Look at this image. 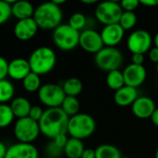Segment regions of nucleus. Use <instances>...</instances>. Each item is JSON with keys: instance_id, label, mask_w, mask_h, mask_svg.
Returning <instances> with one entry per match:
<instances>
[{"instance_id": "nucleus-1", "label": "nucleus", "mask_w": 158, "mask_h": 158, "mask_svg": "<svg viewBox=\"0 0 158 158\" xmlns=\"http://www.w3.org/2000/svg\"><path fill=\"white\" fill-rule=\"evenodd\" d=\"M69 118L60 107L47 108L40 119V131L49 139H55L57 135L68 133Z\"/></svg>"}, {"instance_id": "nucleus-2", "label": "nucleus", "mask_w": 158, "mask_h": 158, "mask_svg": "<svg viewBox=\"0 0 158 158\" xmlns=\"http://www.w3.org/2000/svg\"><path fill=\"white\" fill-rule=\"evenodd\" d=\"M32 18L39 28L54 31L62 24L63 12L59 6L50 1L39 5L35 8Z\"/></svg>"}, {"instance_id": "nucleus-3", "label": "nucleus", "mask_w": 158, "mask_h": 158, "mask_svg": "<svg viewBox=\"0 0 158 158\" xmlns=\"http://www.w3.org/2000/svg\"><path fill=\"white\" fill-rule=\"evenodd\" d=\"M31 72L41 76L53 70L56 63V56L48 46H41L32 51L29 57Z\"/></svg>"}, {"instance_id": "nucleus-4", "label": "nucleus", "mask_w": 158, "mask_h": 158, "mask_svg": "<svg viewBox=\"0 0 158 158\" xmlns=\"http://www.w3.org/2000/svg\"><path fill=\"white\" fill-rule=\"evenodd\" d=\"M96 129L94 118L84 113H79L69 118L68 124V133L71 138L83 140L94 134Z\"/></svg>"}, {"instance_id": "nucleus-5", "label": "nucleus", "mask_w": 158, "mask_h": 158, "mask_svg": "<svg viewBox=\"0 0 158 158\" xmlns=\"http://www.w3.org/2000/svg\"><path fill=\"white\" fill-rule=\"evenodd\" d=\"M96 67L104 71H113L119 69L123 64V55L117 47L105 46L94 56Z\"/></svg>"}, {"instance_id": "nucleus-6", "label": "nucleus", "mask_w": 158, "mask_h": 158, "mask_svg": "<svg viewBox=\"0 0 158 158\" xmlns=\"http://www.w3.org/2000/svg\"><path fill=\"white\" fill-rule=\"evenodd\" d=\"M80 33L69 24H60L53 31V42L60 50L70 51L79 45Z\"/></svg>"}, {"instance_id": "nucleus-7", "label": "nucleus", "mask_w": 158, "mask_h": 158, "mask_svg": "<svg viewBox=\"0 0 158 158\" xmlns=\"http://www.w3.org/2000/svg\"><path fill=\"white\" fill-rule=\"evenodd\" d=\"M94 13L96 19L106 26L118 23L123 9L120 3L117 1H104L97 5Z\"/></svg>"}, {"instance_id": "nucleus-8", "label": "nucleus", "mask_w": 158, "mask_h": 158, "mask_svg": "<svg viewBox=\"0 0 158 158\" xmlns=\"http://www.w3.org/2000/svg\"><path fill=\"white\" fill-rule=\"evenodd\" d=\"M40 133L39 123L32 120L29 117L19 118L15 122L14 135L19 143H31L37 139Z\"/></svg>"}, {"instance_id": "nucleus-9", "label": "nucleus", "mask_w": 158, "mask_h": 158, "mask_svg": "<svg viewBox=\"0 0 158 158\" xmlns=\"http://www.w3.org/2000/svg\"><path fill=\"white\" fill-rule=\"evenodd\" d=\"M38 97L48 108H56L61 106L66 94L61 85L46 83L41 86L38 91Z\"/></svg>"}, {"instance_id": "nucleus-10", "label": "nucleus", "mask_w": 158, "mask_h": 158, "mask_svg": "<svg viewBox=\"0 0 158 158\" xmlns=\"http://www.w3.org/2000/svg\"><path fill=\"white\" fill-rule=\"evenodd\" d=\"M153 37L146 30H136L128 37L127 46L132 54H145L153 44Z\"/></svg>"}, {"instance_id": "nucleus-11", "label": "nucleus", "mask_w": 158, "mask_h": 158, "mask_svg": "<svg viewBox=\"0 0 158 158\" xmlns=\"http://www.w3.org/2000/svg\"><path fill=\"white\" fill-rule=\"evenodd\" d=\"M79 45L86 52L97 54L105 47L100 32L94 29H85L80 33Z\"/></svg>"}, {"instance_id": "nucleus-12", "label": "nucleus", "mask_w": 158, "mask_h": 158, "mask_svg": "<svg viewBox=\"0 0 158 158\" xmlns=\"http://www.w3.org/2000/svg\"><path fill=\"white\" fill-rule=\"evenodd\" d=\"M122 72L125 85L136 89L145 81L147 77V71L143 66L134 65L132 63L127 66Z\"/></svg>"}, {"instance_id": "nucleus-13", "label": "nucleus", "mask_w": 158, "mask_h": 158, "mask_svg": "<svg viewBox=\"0 0 158 158\" xmlns=\"http://www.w3.org/2000/svg\"><path fill=\"white\" fill-rule=\"evenodd\" d=\"M100 34L106 46L116 47L123 40L125 31L118 23H116L105 26Z\"/></svg>"}, {"instance_id": "nucleus-14", "label": "nucleus", "mask_w": 158, "mask_h": 158, "mask_svg": "<svg viewBox=\"0 0 158 158\" xmlns=\"http://www.w3.org/2000/svg\"><path fill=\"white\" fill-rule=\"evenodd\" d=\"M38 29L39 27L33 18L20 19L14 26V34L20 41H28L35 36Z\"/></svg>"}, {"instance_id": "nucleus-15", "label": "nucleus", "mask_w": 158, "mask_h": 158, "mask_svg": "<svg viewBox=\"0 0 158 158\" xmlns=\"http://www.w3.org/2000/svg\"><path fill=\"white\" fill-rule=\"evenodd\" d=\"M156 109L153 99L147 96H139L131 106L133 115L139 118H149Z\"/></svg>"}, {"instance_id": "nucleus-16", "label": "nucleus", "mask_w": 158, "mask_h": 158, "mask_svg": "<svg viewBox=\"0 0 158 158\" xmlns=\"http://www.w3.org/2000/svg\"><path fill=\"white\" fill-rule=\"evenodd\" d=\"M5 158H39V153L32 143H18L7 148Z\"/></svg>"}, {"instance_id": "nucleus-17", "label": "nucleus", "mask_w": 158, "mask_h": 158, "mask_svg": "<svg viewBox=\"0 0 158 158\" xmlns=\"http://www.w3.org/2000/svg\"><path fill=\"white\" fill-rule=\"evenodd\" d=\"M29 61L25 58H15L8 62V76L16 81L23 80L30 72Z\"/></svg>"}, {"instance_id": "nucleus-18", "label": "nucleus", "mask_w": 158, "mask_h": 158, "mask_svg": "<svg viewBox=\"0 0 158 158\" xmlns=\"http://www.w3.org/2000/svg\"><path fill=\"white\" fill-rule=\"evenodd\" d=\"M139 97V94L136 88L131 86H123L119 90L116 91L114 95L115 103L122 107H126L129 106H132V104Z\"/></svg>"}, {"instance_id": "nucleus-19", "label": "nucleus", "mask_w": 158, "mask_h": 158, "mask_svg": "<svg viewBox=\"0 0 158 158\" xmlns=\"http://www.w3.org/2000/svg\"><path fill=\"white\" fill-rule=\"evenodd\" d=\"M11 9H12V15L15 18H17L19 20L32 18L35 10L31 3L24 0L16 1L12 5Z\"/></svg>"}, {"instance_id": "nucleus-20", "label": "nucleus", "mask_w": 158, "mask_h": 158, "mask_svg": "<svg viewBox=\"0 0 158 158\" xmlns=\"http://www.w3.org/2000/svg\"><path fill=\"white\" fill-rule=\"evenodd\" d=\"M9 106L14 114V117L18 118V119L28 117L30 110L32 106L31 105V102L27 98L21 96L14 98Z\"/></svg>"}, {"instance_id": "nucleus-21", "label": "nucleus", "mask_w": 158, "mask_h": 158, "mask_svg": "<svg viewBox=\"0 0 158 158\" xmlns=\"http://www.w3.org/2000/svg\"><path fill=\"white\" fill-rule=\"evenodd\" d=\"M85 147L81 140L69 138L65 148L64 155L68 158H81Z\"/></svg>"}, {"instance_id": "nucleus-22", "label": "nucleus", "mask_w": 158, "mask_h": 158, "mask_svg": "<svg viewBox=\"0 0 158 158\" xmlns=\"http://www.w3.org/2000/svg\"><path fill=\"white\" fill-rule=\"evenodd\" d=\"M62 88L64 90L66 96L77 97V95H79L81 93L83 85H82V82L80 79L69 78L64 81Z\"/></svg>"}, {"instance_id": "nucleus-23", "label": "nucleus", "mask_w": 158, "mask_h": 158, "mask_svg": "<svg viewBox=\"0 0 158 158\" xmlns=\"http://www.w3.org/2000/svg\"><path fill=\"white\" fill-rule=\"evenodd\" d=\"M106 84L111 90H113L115 92L119 90L123 86H125L123 72L120 71L119 69L108 72V74L106 76Z\"/></svg>"}, {"instance_id": "nucleus-24", "label": "nucleus", "mask_w": 158, "mask_h": 158, "mask_svg": "<svg viewBox=\"0 0 158 158\" xmlns=\"http://www.w3.org/2000/svg\"><path fill=\"white\" fill-rule=\"evenodd\" d=\"M96 158H121L119 149L112 144H102L95 149Z\"/></svg>"}, {"instance_id": "nucleus-25", "label": "nucleus", "mask_w": 158, "mask_h": 158, "mask_svg": "<svg viewBox=\"0 0 158 158\" xmlns=\"http://www.w3.org/2000/svg\"><path fill=\"white\" fill-rule=\"evenodd\" d=\"M60 108L65 112V114L71 118L77 114H79L80 110V102L77 99V97L73 96H66Z\"/></svg>"}, {"instance_id": "nucleus-26", "label": "nucleus", "mask_w": 158, "mask_h": 158, "mask_svg": "<svg viewBox=\"0 0 158 158\" xmlns=\"http://www.w3.org/2000/svg\"><path fill=\"white\" fill-rule=\"evenodd\" d=\"M22 85H23V88L25 89V91H27L29 93L38 92L42 86L40 76L31 71L22 80Z\"/></svg>"}, {"instance_id": "nucleus-27", "label": "nucleus", "mask_w": 158, "mask_h": 158, "mask_svg": "<svg viewBox=\"0 0 158 158\" xmlns=\"http://www.w3.org/2000/svg\"><path fill=\"white\" fill-rule=\"evenodd\" d=\"M15 94V87L11 81L7 80L0 81V104L10 101Z\"/></svg>"}, {"instance_id": "nucleus-28", "label": "nucleus", "mask_w": 158, "mask_h": 158, "mask_svg": "<svg viewBox=\"0 0 158 158\" xmlns=\"http://www.w3.org/2000/svg\"><path fill=\"white\" fill-rule=\"evenodd\" d=\"M14 118L10 106L6 104H0V129L8 127L12 123Z\"/></svg>"}, {"instance_id": "nucleus-29", "label": "nucleus", "mask_w": 158, "mask_h": 158, "mask_svg": "<svg viewBox=\"0 0 158 158\" xmlns=\"http://www.w3.org/2000/svg\"><path fill=\"white\" fill-rule=\"evenodd\" d=\"M87 23H88V19L85 17V15L81 12H76L70 16L68 24L73 29H75L76 31H80L81 30L83 29L85 30Z\"/></svg>"}, {"instance_id": "nucleus-30", "label": "nucleus", "mask_w": 158, "mask_h": 158, "mask_svg": "<svg viewBox=\"0 0 158 158\" xmlns=\"http://www.w3.org/2000/svg\"><path fill=\"white\" fill-rule=\"evenodd\" d=\"M137 23V16L134 12L123 11L118 24L123 28L124 31H129L134 28Z\"/></svg>"}, {"instance_id": "nucleus-31", "label": "nucleus", "mask_w": 158, "mask_h": 158, "mask_svg": "<svg viewBox=\"0 0 158 158\" xmlns=\"http://www.w3.org/2000/svg\"><path fill=\"white\" fill-rule=\"evenodd\" d=\"M11 6L6 0H0V25L6 23L12 16Z\"/></svg>"}, {"instance_id": "nucleus-32", "label": "nucleus", "mask_w": 158, "mask_h": 158, "mask_svg": "<svg viewBox=\"0 0 158 158\" xmlns=\"http://www.w3.org/2000/svg\"><path fill=\"white\" fill-rule=\"evenodd\" d=\"M45 154L48 158H60L64 154V149L57 146L54 141L50 142L45 147Z\"/></svg>"}, {"instance_id": "nucleus-33", "label": "nucleus", "mask_w": 158, "mask_h": 158, "mask_svg": "<svg viewBox=\"0 0 158 158\" xmlns=\"http://www.w3.org/2000/svg\"><path fill=\"white\" fill-rule=\"evenodd\" d=\"M140 5L141 4L139 0H123L120 2L123 11L127 12H134V10H136Z\"/></svg>"}, {"instance_id": "nucleus-34", "label": "nucleus", "mask_w": 158, "mask_h": 158, "mask_svg": "<svg viewBox=\"0 0 158 158\" xmlns=\"http://www.w3.org/2000/svg\"><path fill=\"white\" fill-rule=\"evenodd\" d=\"M44 111L39 106H31L28 117L30 118H31L32 120H34L36 122H39L40 119L42 118L43 115H44Z\"/></svg>"}, {"instance_id": "nucleus-35", "label": "nucleus", "mask_w": 158, "mask_h": 158, "mask_svg": "<svg viewBox=\"0 0 158 158\" xmlns=\"http://www.w3.org/2000/svg\"><path fill=\"white\" fill-rule=\"evenodd\" d=\"M8 62L3 56H0V81L5 80L8 76Z\"/></svg>"}, {"instance_id": "nucleus-36", "label": "nucleus", "mask_w": 158, "mask_h": 158, "mask_svg": "<svg viewBox=\"0 0 158 158\" xmlns=\"http://www.w3.org/2000/svg\"><path fill=\"white\" fill-rule=\"evenodd\" d=\"M53 141H54V143L57 146H59L60 148L64 149L66 144H67V143H68V141H69V138L67 136V133H64V134L57 135L55 139H53Z\"/></svg>"}, {"instance_id": "nucleus-37", "label": "nucleus", "mask_w": 158, "mask_h": 158, "mask_svg": "<svg viewBox=\"0 0 158 158\" xmlns=\"http://www.w3.org/2000/svg\"><path fill=\"white\" fill-rule=\"evenodd\" d=\"M143 62H144V55L143 54H132V56H131L132 64L143 66Z\"/></svg>"}, {"instance_id": "nucleus-38", "label": "nucleus", "mask_w": 158, "mask_h": 158, "mask_svg": "<svg viewBox=\"0 0 158 158\" xmlns=\"http://www.w3.org/2000/svg\"><path fill=\"white\" fill-rule=\"evenodd\" d=\"M149 58L152 62L158 64V48L157 47H153L149 51Z\"/></svg>"}, {"instance_id": "nucleus-39", "label": "nucleus", "mask_w": 158, "mask_h": 158, "mask_svg": "<svg viewBox=\"0 0 158 158\" xmlns=\"http://www.w3.org/2000/svg\"><path fill=\"white\" fill-rule=\"evenodd\" d=\"M81 158H96L95 157V150L92 148H85Z\"/></svg>"}, {"instance_id": "nucleus-40", "label": "nucleus", "mask_w": 158, "mask_h": 158, "mask_svg": "<svg viewBox=\"0 0 158 158\" xmlns=\"http://www.w3.org/2000/svg\"><path fill=\"white\" fill-rule=\"evenodd\" d=\"M141 5H143L145 6H151L154 7L158 5V0H142L140 1Z\"/></svg>"}, {"instance_id": "nucleus-41", "label": "nucleus", "mask_w": 158, "mask_h": 158, "mask_svg": "<svg viewBox=\"0 0 158 158\" xmlns=\"http://www.w3.org/2000/svg\"><path fill=\"white\" fill-rule=\"evenodd\" d=\"M6 151H7V148L6 147L4 143H2L0 141V158H5L6 154Z\"/></svg>"}, {"instance_id": "nucleus-42", "label": "nucleus", "mask_w": 158, "mask_h": 158, "mask_svg": "<svg viewBox=\"0 0 158 158\" xmlns=\"http://www.w3.org/2000/svg\"><path fill=\"white\" fill-rule=\"evenodd\" d=\"M151 120L154 123V125H156V127H158V108H156L155 110V112L153 113V115L151 117Z\"/></svg>"}, {"instance_id": "nucleus-43", "label": "nucleus", "mask_w": 158, "mask_h": 158, "mask_svg": "<svg viewBox=\"0 0 158 158\" xmlns=\"http://www.w3.org/2000/svg\"><path fill=\"white\" fill-rule=\"evenodd\" d=\"M81 3L90 5V4H94V3H97V1H96V0H81Z\"/></svg>"}, {"instance_id": "nucleus-44", "label": "nucleus", "mask_w": 158, "mask_h": 158, "mask_svg": "<svg viewBox=\"0 0 158 158\" xmlns=\"http://www.w3.org/2000/svg\"><path fill=\"white\" fill-rule=\"evenodd\" d=\"M154 44H155V46L158 48V31L154 37Z\"/></svg>"}, {"instance_id": "nucleus-45", "label": "nucleus", "mask_w": 158, "mask_h": 158, "mask_svg": "<svg viewBox=\"0 0 158 158\" xmlns=\"http://www.w3.org/2000/svg\"><path fill=\"white\" fill-rule=\"evenodd\" d=\"M53 2H54L56 5L59 6H60V5H61V4H64V3H66V1H65V0H53Z\"/></svg>"}, {"instance_id": "nucleus-46", "label": "nucleus", "mask_w": 158, "mask_h": 158, "mask_svg": "<svg viewBox=\"0 0 158 158\" xmlns=\"http://www.w3.org/2000/svg\"><path fill=\"white\" fill-rule=\"evenodd\" d=\"M156 158H158V148L157 150H156Z\"/></svg>"}, {"instance_id": "nucleus-47", "label": "nucleus", "mask_w": 158, "mask_h": 158, "mask_svg": "<svg viewBox=\"0 0 158 158\" xmlns=\"http://www.w3.org/2000/svg\"><path fill=\"white\" fill-rule=\"evenodd\" d=\"M156 71H157L158 73V64H156Z\"/></svg>"}, {"instance_id": "nucleus-48", "label": "nucleus", "mask_w": 158, "mask_h": 158, "mask_svg": "<svg viewBox=\"0 0 158 158\" xmlns=\"http://www.w3.org/2000/svg\"><path fill=\"white\" fill-rule=\"evenodd\" d=\"M121 158H130V157H127V156H121Z\"/></svg>"}]
</instances>
